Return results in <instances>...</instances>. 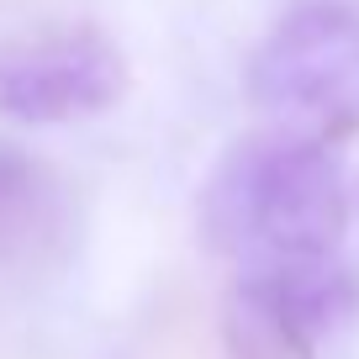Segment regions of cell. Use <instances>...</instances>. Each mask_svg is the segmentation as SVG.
Instances as JSON below:
<instances>
[{
    "mask_svg": "<svg viewBox=\"0 0 359 359\" xmlns=\"http://www.w3.org/2000/svg\"><path fill=\"white\" fill-rule=\"evenodd\" d=\"M348 227V191L333 148L291 133H259L217 164L201 196V233L238 264L327 259Z\"/></svg>",
    "mask_w": 359,
    "mask_h": 359,
    "instance_id": "obj_1",
    "label": "cell"
},
{
    "mask_svg": "<svg viewBox=\"0 0 359 359\" xmlns=\"http://www.w3.org/2000/svg\"><path fill=\"white\" fill-rule=\"evenodd\" d=\"M248 101L291 137L359 133V6L306 0L285 11L248 58Z\"/></svg>",
    "mask_w": 359,
    "mask_h": 359,
    "instance_id": "obj_2",
    "label": "cell"
},
{
    "mask_svg": "<svg viewBox=\"0 0 359 359\" xmlns=\"http://www.w3.org/2000/svg\"><path fill=\"white\" fill-rule=\"evenodd\" d=\"M127 58L101 27H48L0 43V122L58 127L122 101Z\"/></svg>",
    "mask_w": 359,
    "mask_h": 359,
    "instance_id": "obj_3",
    "label": "cell"
},
{
    "mask_svg": "<svg viewBox=\"0 0 359 359\" xmlns=\"http://www.w3.org/2000/svg\"><path fill=\"white\" fill-rule=\"evenodd\" d=\"M79 243V212L53 164L0 137V269L43 280L69 264Z\"/></svg>",
    "mask_w": 359,
    "mask_h": 359,
    "instance_id": "obj_4",
    "label": "cell"
},
{
    "mask_svg": "<svg viewBox=\"0 0 359 359\" xmlns=\"http://www.w3.org/2000/svg\"><path fill=\"white\" fill-rule=\"evenodd\" d=\"M243 280L264 285L306 333H327L359 306V275L338 254L327 259H269V264H243Z\"/></svg>",
    "mask_w": 359,
    "mask_h": 359,
    "instance_id": "obj_5",
    "label": "cell"
},
{
    "mask_svg": "<svg viewBox=\"0 0 359 359\" xmlns=\"http://www.w3.org/2000/svg\"><path fill=\"white\" fill-rule=\"evenodd\" d=\"M222 354L227 359H317V338L285 312L264 285L238 275L222 302Z\"/></svg>",
    "mask_w": 359,
    "mask_h": 359,
    "instance_id": "obj_6",
    "label": "cell"
},
{
    "mask_svg": "<svg viewBox=\"0 0 359 359\" xmlns=\"http://www.w3.org/2000/svg\"><path fill=\"white\" fill-rule=\"evenodd\" d=\"M133 359H227L222 333L206 323V306L185 285H164L148 302L133 333Z\"/></svg>",
    "mask_w": 359,
    "mask_h": 359,
    "instance_id": "obj_7",
    "label": "cell"
}]
</instances>
